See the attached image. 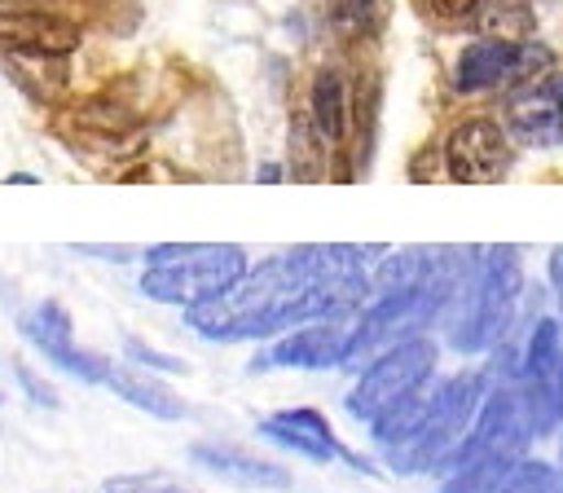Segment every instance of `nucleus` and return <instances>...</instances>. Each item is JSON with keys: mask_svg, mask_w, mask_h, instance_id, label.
I'll use <instances>...</instances> for the list:
<instances>
[{"mask_svg": "<svg viewBox=\"0 0 563 493\" xmlns=\"http://www.w3.org/2000/svg\"><path fill=\"white\" fill-rule=\"evenodd\" d=\"M550 286H554V295H559V304H563V246L550 251Z\"/></svg>", "mask_w": 563, "mask_h": 493, "instance_id": "27", "label": "nucleus"}, {"mask_svg": "<svg viewBox=\"0 0 563 493\" xmlns=\"http://www.w3.org/2000/svg\"><path fill=\"white\" fill-rule=\"evenodd\" d=\"M563 370V326L554 317H537L523 335L519 379H554Z\"/></svg>", "mask_w": 563, "mask_h": 493, "instance_id": "17", "label": "nucleus"}, {"mask_svg": "<svg viewBox=\"0 0 563 493\" xmlns=\"http://www.w3.org/2000/svg\"><path fill=\"white\" fill-rule=\"evenodd\" d=\"M26 4H48V0H0V9H26Z\"/></svg>", "mask_w": 563, "mask_h": 493, "instance_id": "29", "label": "nucleus"}, {"mask_svg": "<svg viewBox=\"0 0 563 493\" xmlns=\"http://www.w3.org/2000/svg\"><path fill=\"white\" fill-rule=\"evenodd\" d=\"M501 123H506L510 141H519V145H532V150L563 145V75L550 70V75L506 88Z\"/></svg>", "mask_w": 563, "mask_h": 493, "instance_id": "8", "label": "nucleus"}, {"mask_svg": "<svg viewBox=\"0 0 563 493\" xmlns=\"http://www.w3.org/2000/svg\"><path fill=\"white\" fill-rule=\"evenodd\" d=\"M475 26H484V35H497V40H523L532 31V13L523 4H515V0H497L493 9L484 4Z\"/></svg>", "mask_w": 563, "mask_h": 493, "instance_id": "19", "label": "nucleus"}, {"mask_svg": "<svg viewBox=\"0 0 563 493\" xmlns=\"http://www.w3.org/2000/svg\"><path fill=\"white\" fill-rule=\"evenodd\" d=\"M440 158H444V176L449 180H457V185H493V180H501L510 172L515 145H510L506 123L471 114V119L449 128Z\"/></svg>", "mask_w": 563, "mask_h": 493, "instance_id": "6", "label": "nucleus"}, {"mask_svg": "<svg viewBox=\"0 0 563 493\" xmlns=\"http://www.w3.org/2000/svg\"><path fill=\"white\" fill-rule=\"evenodd\" d=\"M9 70L35 92V97H57L66 88V57H44V53H4Z\"/></svg>", "mask_w": 563, "mask_h": 493, "instance_id": "18", "label": "nucleus"}, {"mask_svg": "<svg viewBox=\"0 0 563 493\" xmlns=\"http://www.w3.org/2000/svg\"><path fill=\"white\" fill-rule=\"evenodd\" d=\"M484 4L488 0H422V13L435 18L440 26H462V22H475Z\"/></svg>", "mask_w": 563, "mask_h": 493, "instance_id": "22", "label": "nucleus"}, {"mask_svg": "<svg viewBox=\"0 0 563 493\" xmlns=\"http://www.w3.org/2000/svg\"><path fill=\"white\" fill-rule=\"evenodd\" d=\"M13 374H18V383H22V392L35 401V405H44V409H57L62 405V396H57V387L48 383V379H40L31 365H13Z\"/></svg>", "mask_w": 563, "mask_h": 493, "instance_id": "25", "label": "nucleus"}, {"mask_svg": "<svg viewBox=\"0 0 563 493\" xmlns=\"http://www.w3.org/2000/svg\"><path fill=\"white\" fill-rule=\"evenodd\" d=\"M519 299H523V269H519L515 246L471 251L466 277L444 317L449 343L457 352H484V348L506 343L510 330L519 326Z\"/></svg>", "mask_w": 563, "mask_h": 493, "instance_id": "1", "label": "nucleus"}, {"mask_svg": "<svg viewBox=\"0 0 563 493\" xmlns=\"http://www.w3.org/2000/svg\"><path fill=\"white\" fill-rule=\"evenodd\" d=\"M308 119H312V132L325 145H343L347 141V128H352V92H347V79L339 70L325 66V70L312 75Z\"/></svg>", "mask_w": 563, "mask_h": 493, "instance_id": "13", "label": "nucleus"}, {"mask_svg": "<svg viewBox=\"0 0 563 493\" xmlns=\"http://www.w3.org/2000/svg\"><path fill=\"white\" fill-rule=\"evenodd\" d=\"M488 396V370H462L435 383V401L427 409V418L418 423V431L391 449H378L391 471H444V462L453 458V449L466 440V431L479 418V405Z\"/></svg>", "mask_w": 563, "mask_h": 493, "instance_id": "3", "label": "nucleus"}, {"mask_svg": "<svg viewBox=\"0 0 563 493\" xmlns=\"http://www.w3.org/2000/svg\"><path fill=\"white\" fill-rule=\"evenodd\" d=\"M523 453H484L440 480V493H510Z\"/></svg>", "mask_w": 563, "mask_h": 493, "instance_id": "16", "label": "nucleus"}, {"mask_svg": "<svg viewBox=\"0 0 563 493\" xmlns=\"http://www.w3.org/2000/svg\"><path fill=\"white\" fill-rule=\"evenodd\" d=\"M70 128L84 141H92V145H119V141H128L136 132V114L123 101H114V97L101 92V97H84L70 110Z\"/></svg>", "mask_w": 563, "mask_h": 493, "instance_id": "15", "label": "nucleus"}, {"mask_svg": "<svg viewBox=\"0 0 563 493\" xmlns=\"http://www.w3.org/2000/svg\"><path fill=\"white\" fill-rule=\"evenodd\" d=\"M356 313H330V317H317V321L286 330L260 357V370H334V365H343L347 348H352Z\"/></svg>", "mask_w": 563, "mask_h": 493, "instance_id": "7", "label": "nucleus"}, {"mask_svg": "<svg viewBox=\"0 0 563 493\" xmlns=\"http://www.w3.org/2000/svg\"><path fill=\"white\" fill-rule=\"evenodd\" d=\"M101 387H110L119 401H128L132 409H145V414H154V418H185V414H189V409H185V401H180V396H172V387L154 383V379H150V370H141V365L110 361V370H106Z\"/></svg>", "mask_w": 563, "mask_h": 493, "instance_id": "14", "label": "nucleus"}, {"mask_svg": "<svg viewBox=\"0 0 563 493\" xmlns=\"http://www.w3.org/2000/svg\"><path fill=\"white\" fill-rule=\"evenodd\" d=\"M554 53L545 44H523V40H497V35H479L471 40L457 62H453V88L462 97L475 92H493V88H515L523 79L550 75Z\"/></svg>", "mask_w": 563, "mask_h": 493, "instance_id": "5", "label": "nucleus"}, {"mask_svg": "<svg viewBox=\"0 0 563 493\" xmlns=\"http://www.w3.org/2000/svg\"><path fill=\"white\" fill-rule=\"evenodd\" d=\"M510 493H563V471L541 462V458H523L515 471Z\"/></svg>", "mask_w": 563, "mask_h": 493, "instance_id": "20", "label": "nucleus"}, {"mask_svg": "<svg viewBox=\"0 0 563 493\" xmlns=\"http://www.w3.org/2000/svg\"><path fill=\"white\" fill-rule=\"evenodd\" d=\"M123 352H128V361H132V365H141V370H163V374H180V370H185V361H180V357L154 352V348H150V343H141V339H128V343H123Z\"/></svg>", "mask_w": 563, "mask_h": 493, "instance_id": "24", "label": "nucleus"}, {"mask_svg": "<svg viewBox=\"0 0 563 493\" xmlns=\"http://www.w3.org/2000/svg\"><path fill=\"white\" fill-rule=\"evenodd\" d=\"M435 374V343L422 335V339H409V343H396L387 352H378L374 361H365L356 387L343 396V409L374 427L387 409H396L400 401H409L418 387H427Z\"/></svg>", "mask_w": 563, "mask_h": 493, "instance_id": "4", "label": "nucleus"}, {"mask_svg": "<svg viewBox=\"0 0 563 493\" xmlns=\"http://www.w3.org/2000/svg\"><path fill=\"white\" fill-rule=\"evenodd\" d=\"M189 462L211 471V475H220V480H229V484H238V489H290L295 484L286 467H277L268 458H251V453H242L233 445L198 440V445H189Z\"/></svg>", "mask_w": 563, "mask_h": 493, "instance_id": "12", "label": "nucleus"}, {"mask_svg": "<svg viewBox=\"0 0 563 493\" xmlns=\"http://www.w3.org/2000/svg\"><path fill=\"white\" fill-rule=\"evenodd\" d=\"M0 401H4V396H0Z\"/></svg>", "mask_w": 563, "mask_h": 493, "instance_id": "30", "label": "nucleus"}, {"mask_svg": "<svg viewBox=\"0 0 563 493\" xmlns=\"http://www.w3.org/2000/svg\"><path fill=\"white\" fill-rule=\"evenodd\" d=\"M106 493H189V489H180L172 475L141 471V475H110L106 480Z\"/></svg>", "mask_w": 563, "mask_h": 493, "instance_id": "21", "label": "nucleus"}, {"mask_svg": "<svg viewBox=\"0 0 563 493\" xmlns=\"http://www.w3.org/2000/svg\"><path fill=\"white\" fill-rule=\"evenodd\" d=\"M374 13V0H330V22L339 35H361Z\"/></svg>", "mask_w": 563, "mask_h": 493, "instance_id": "23", "label": "nucleus"}, {"mask_svg": "<svg viewBox=\"0 0 563 493\" xmlns=\"http://www.w3.org/2000/svg\"><path fill=\"white\" fill-rule=\"evenodd\" d=\"M260 180H282V167H273V163H264V167H260Z\"/></svg>", "mask_w": 563, "mask_h": 493, "instance_id": "28", "label": "nucleus"}, {"mask_svg": "<svg viewBox=\"0 0 563 493\" xmlns=\"http://www.w3.org/2000/svg\"><path fill=\"white\" fill-rule=\"evenodd\" d=\"M84 31L53 13L48 4L26 9H0V53H44V57H70L79 48Z\"/></svg>", "mask_w": 563, "mask_h": 493, "instance_id": "11", "label": "nucleus"}, {"mask_svg": "<svg viewBox=\"0 0 563 493\" xmlns=\"http://www.w3.org/2000/svg\"><path fill=\"white\" fill-rule=\"evenodd\" d=\"M559 471H563V467H559Z\"/></svg>", "mask_w": 563, "mask_h": 493, "instance_id": "31", "label": "nucleus"}, {"mask_svg": "<svg viewBox=\"0 0 563 493\" xmlns=\"http://www.w3.org/2000/svg\"><path fill=\"white\" fill-rule=\"evenodd\" d=\"M18 335H22L44 361H53L57 370H66V374H75V379H84V383H101L106 370H110L106 357L84 352V348L75 343L70 313H66L57 299H40V304L22 308V313H18Z\"/></svg>", "mask_w": 563, "mask_h": 493, "instance_id": "9", "label": "nucleus"}, {"mask_svg": "<svg viewBox=\"0 0 563 493\" xmlns=\"http://www.w3.org/2000/svg\"><path fill=\"white\" fill-rule=\"evenodd\" d=\"M141 260H145L141 295L176 308H198L207 299H220L251 273L246 251L233 242H158L141 251Z\"/></svg>", "mask_w": 563, "mask_h": 493, "instance_id": "2", "label": "nucleus"}, {"mask_svg": "<svg viewBox=\"0 0 563 493\" xmlns=\"http://www.w3.org/2000/svg\"><path fill=\"white\" fill-rule=\"evenodd\" d=\"M260 436L268 445L286 449V453L308 458V462H334V458H343V462H352L361 471H374L365 458H356L352 449H343V440L334 436L330 418L321 409H312V405H295V409H277V414L260 418Z\"/></svg>", "mask_w": 563, "mask_h": 493, "instance_id": "10", "label": "nucleus"}, {"mask_svg": "<svg viewBox=\"0 0 563 493\" xmlns=\"http://www.w3.org/2000/svg\"><path fill=\"white\" fill-rule=\"evenodd\" d=\"M75 251H79V255H97V260H132V255H141V251H132V246H88V242H79Z\"/></svg>", "mask_w": 563, "mask_h": 493, "instance_id": "26", "label": "nucleus"}]
</instances>
